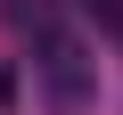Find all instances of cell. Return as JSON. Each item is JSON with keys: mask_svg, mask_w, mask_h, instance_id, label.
I'll return each instance as SVG.
<instances>
[{"mask_svg": "<svg viewBox=\"0 0 123 115\" xmlns=\"http://www.w3.org/2000/svg\"><path fill=\"white\" fill-rule=\"evenodd\" d=\"M8 99H17V82H8V66H0V107H8Z\"/></svg>", "mask_w": 123, "mask_h": 115, "instance_id": "2", "label": "cell"}, {"mask_svg": "<svg viewBox=\"0 0 123 115\" xmlns=\"http://www.w3.org/2000/svg\"><path fill=\"white\" fill-rule=\"evenodd\" d=\"M41 99H49L57 115H82V107L98 99V82H90V66H82V49H74L66 33H49V41H41Z\"/></svg>", "mask_w": 123, "mask_h": 115, "instance_id": "1", "label": "cell"}]
</instances>
